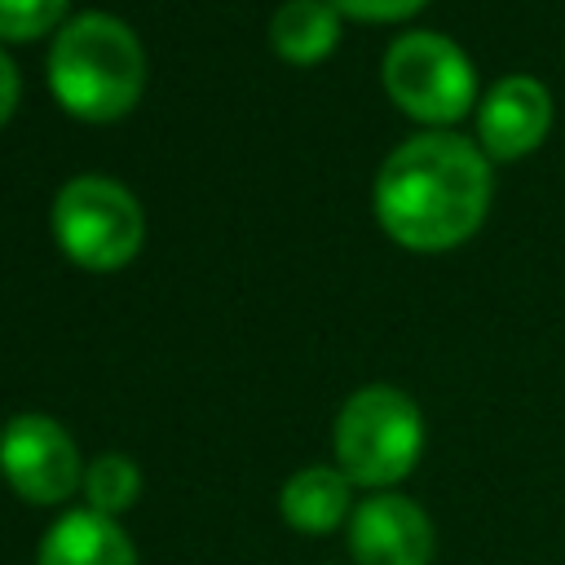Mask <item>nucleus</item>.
Here are the masks:
<instances>
[{
	"mask_svg": "<svg viewBox=\"0 0 565 565\" xmlns=\"http://www.w3.org/2000/svg\"><path fill=\"white\" fill-rule=\"evenodd\" d=\"M49 88L75 119L110 124L128 115L146 88L141 40L110 13L71 18L49 53Z\"/></svg>",
	"mask_w": 565,
	"mask_h": 565,
	"instance_id": "nucleus-2",
	"label": "nucleus"
},
{
	"mask_svg": "<svg viewBox=\"0 0 565 565\" xmlns=\"http://www.w3.org/2000/svg\"><path fill=\"white\" fill-rule=\"evenodd\" d=\"M0 472L26 503H62L79 481V450L49 415H13L0 433Z\"/></svg>",
	"mask_w": 565,
	"mask_h": 565,
	"instance_id": "nucleus-6",
	"label": "nucleus"
},
{
	"mask_svg": "<svg viewBox=\"0 0 565 565\" xmlns=\"http://www.w3.org/2000/svg\"><path fill=\"white\" fill-rule=\"evenodd\" d=\"M13 106H18V66L9 53H0V128L9 124Z\"/></svg>",
	"mask_w": 565,
	"mask_h": 565,
	"instance_id": "nucleus-15",
	"label": "nucleus"
},
{
	"mask_svg": "<svg viewBox=\"0 0 565 565\" xmlns=\"http://www.w3.org/2000/svg\"><path fill=\"white\" fill-rule=\"evenodd\" d=\"M424 450L419 406L393 384L358 388L335 419V459L353 486H393L402 481Z\"/></svg>",
	"mask_w": 565,
	"mask_h": 565,
	"instance_id": "nucleus-3",
	"label": "nucleus"
},
{
	"mask_svg": "<svg viewBox=\"0 0 565 565\" xmlns=\"http://www.w3.org/2000/svg\"><path fill=\"white\" fill-rule=\"evenodd\" d=\"M552 132V93L534 75H503L477 102V146L486 159L512 163L534 154Z\"/></svg>",
	"mask_w": 565,
	"mask_h": 565,
	"instance_id": "nucleus-7",
	"label": "nucleus"
},
{
	"mask_svg": "<svg viewBox=\"0 0 565 565\" xmlns=\"http://www.w3.org/2000/svg\"><path fill=\"white\" fill-rule=\"evenodd\" d=\"M53 234L57 247L93 269V274H110L124 269L146 238V216L141 203L110 177H75L57 190L53 203Z\"/></svg>",
	"mask_w": 565,
	"mask_h": 565,
	"instance_id": "nucleus-5",
	"label": "nucleus"
},
{
	"mask_svg": "<svg viewBox=\"0 0 565 565\" xmlns=\"http://www.w3.org/2000/svg\"><path fill=\"white\" fill-rule=\"evenodd\" d=\"M71 0H0V40H35L66 18Z\"/></svg>",
	"mask_w": 565,
	"mask_h": 565,
	"instance_id": "nucleus-13",
	"label": "nucleus"
},
{
	"mask_svg": "<svg viewBox=\"0 0 565 565\" xmlns=\"http://www.w3.org/2000/svg\"><path fill=\"white\" fill-rule=\"evenodd\" d=\"M340 9V18H358V22H402L411 13H419L428 0H331Z\"/></svg>",
	"mask_w": 565,
	"mask_h": 565,
	"instance_id": "nucleus-14",
	"label": "nucleus"
},
{
	"mask_svg": "<svg viewBox=\"0 0 565 565\" xmlns=\"http://www.w3.org/2000/svg\"><path fill=\"white\" fill-rule=\"evenodd\" d=\"M269 44L291 66H313L340 44V9L331 0H287L269 22Z\"/></svg>",
	"mask_w": 565,
	"mask_h": 565,
	"instance_id": "nucleus-10",
	"label": "nucleus"
},
{
	"mask_svg": "<svg viewBox=\"0 0 565 565\" xmlns=\"http://www.w3.org/2000/svg\"><path fill=\"white\" fill-rule=\"evenodd\" d=\"M494 177L477 141L428 128L406 137L375 177V221L411 252H446L468 243L490 212Z\"/></svg>",
	"mask_w": 565,
	"mask_h": 565,
	"instance_id": "nucleus-1",
	"label": "nucleus"
},
{
	"mask_svg": "<svg viewBox=\"0 0 565 565\" xmlns=\"http://www.w3.org/2000/svg\"><path fill=\"white\" fill-rule=\"evenodd\" d=\"M84 494H88V508L102 512V516L128 512L141 494V472L128 455H102L84 472Z\"/></svg>",
	"mask_w": 565,
	"mask_h": 565,
	"instance_id": "nucleus-12",
	"label": "nucleus"
},
{
	"mask_svg": "<svg viewBox=\"0 0 565 565\" xmlns=\"http://www.w3.org/2000/svg\"><path fill=\"white\" fill-rule=\"evenodd\" d=\"M349 477L340 468H300L282 494H278V508H282V521L305 530V534H327L335 530L344 516H349Z\"/></svg>",
	"mask_w": 565,
	"mask_h": 565,
	"instance_id": "nucleus-11",
	"label": "nucleus"
},
{
	"mask_svg": "<svg viewBox=\"0 0 565 565\" xmlns=\"http://www.w3.org/2000/svg\"><path fill=\"white\" fill-rule=\"evenodd\" d=\"M433 543L428 512L406 494H375L353 508L349 552L358 565H428Z\"/></svg>",
	"mask_w": 565,
	"mask_h": 565,
	"instance_id": "nucleus-8",
	"label": "nucleus"
},
{
	"mask_svg": "<svg viewBox=\"0 0 565 565\" xmlns=\"http://www.w3.org/2000/svg\"><path fill=\"white\" fill-rule=\"evenodd\" d=\"M40 565H137L132 539L93 508L66 512L40 543Z\"/></svg>",
	"mask_w": 565,
	"mask_h": 565,
	"instance_id": "nucleus-9",
	"label": "nucleus"
},
{
	"mask_svg": "<svg viewBox=\"0 0 565 565\" xmlns=\"http://www.w3.org/2000/svg\"><path fill=\"white\" fill-rule=\"evenodd\" d=\"M384 88L397 110L446 128L477 106V71L468 53L437 31H406L384 53Z\"/></svg>",
	"mask_w": 565,
	"mask_h": 565,
	"instance_id": "nucleus-4",
	"label": "nucleus"
}]
</instances>
